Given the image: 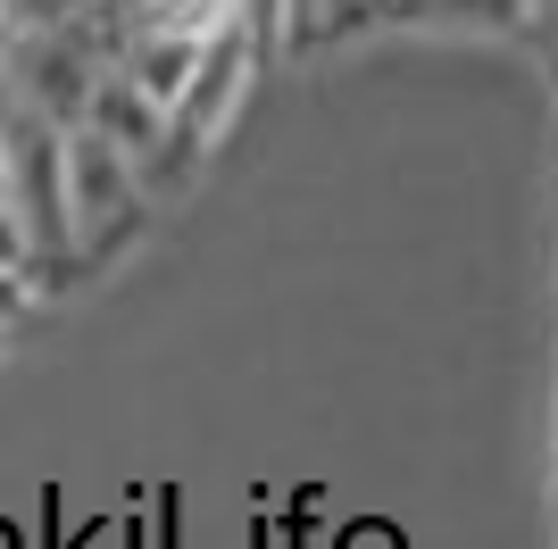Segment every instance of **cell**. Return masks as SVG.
Masks as SVG:
<instances>
[{
    "label": "cell",
    "instance_id": "obj_1",
    "mask_svg": "<svg viewBox=\"0 0 558 549\" xmlns=\"http://www.w3.org/2000/svg\"><path fill=\"white\" fill-rule=\"evenodd\" d=\"M0 150H9V208H17L25 242H34V283H75L84 251H75V217H68V125L25 117L0 100Z\"/></svg>",
    "mask_w": 558,
    "mask_h": 549
},
{
    "label": "cell",
    "instance_id": "obj_2",
    "mask_svg": "<svg viewBox=\"0 0 558 549\" xmlns=\"http://www.w3.org/2000/svg\"><path fill=\"white\" fill-rule=\"evenodd\" d=\"M100 68H109V9L93 0L59 25H25L0 50V100L25 117H50V125H84Z\"/></svg>",
    "mask_w": 558,
    "mask_h": 549
},
{
    "label": "cell",
    "instance_id": "obj_3",
    "mask_svg": "<svg viewBox=\"0 0 558 549\" xmlns=\"http://www.w3.org/2000/svg\"><path fill=\"white\" fill-rule=\"evenodd\" d=\"M150 183H142V167L117 150L100 125H68V217H75V251H84V267H109V258H125L142 242V225H150Z\"/></svg>",
    "mask_w": 558,
    "mask_h": 549
},
{
    "label": "cell",
    "instance_id": "obj_4",
    "mask_svg": "<svg viewBox=\"0 0 558 549\" xmlns=\"http://www.w3.org/2000/svg\"><path fill=\"white\" fill-rule=\"evenodd\" d=\"M258 68H276V59L242 34V17H226L209 42H201V59H192V84H184V100H175V125H184L201 150H217V142L242 125V109H251Z\"/></svg>",
    "mask_w": 558,
    "mask_h": 549
},
{
    "label": "cell",
    "instance_id": "obj_5",
    "mask_svg": "<svg viewBox=\"0 0 558 549\" xmlns=\"http://www.w3.org/2000/svg\"><path fill=\"white\" fill-rule=\"evenodd\" d=\"M84 125H100V134H109V142H117V150H125L134 167H150V159L167 150V142H175V109H167V100H150V91H142L134 75L117 68V59L100 68Z\"/></svg>",
    "mask_w": 558,
    "mask_h": 549
},
{
    "label": "cell",
    "instance_id": "obj_6",
    "mask_svg": "<svg viewBox=\"0 0 558 549\" xmlns=\"http://www.w3.org/2000/svg\"><path fill=\"white\" fill-rule=\"evenodd\" d=\"M384 17L442 25V34H525V25H534V0H392Z\"/></svg>",
    "mask_w": 558,
    "mask_h": 549
},
{
    "label": "cell",
    "instance_id": "obj_7",
    "mask_svg": "<svg viewBox=\"0 0 558 549\" xmlns=\"http://www.w3.org/2000/svg\"><path fill=\"white\" fill-rule=\"evenodd\" d=\"M384 25V0H308V42H350Z\"/></svg>",
    "mask_w": 558,
    "mask_h": 549
},
{
    "label": "cell",
    "instance_id": "obj_8",
    "mask_svg": "<svg viewBox=\"0 0 558 549\" xmlns=\"http://www.w3.org/2000/svg\"><path fill=\"white\" fill-rule=\"evenodd\" d=\"M134 17H150V25H175V34H217V25L233 17V0H142ZM117 25V17H109Z\"/></svg>",
    "mask_w": 558,
    "mask_h": 549
},
{
    "label": "cell",
    "instance_id": "obj_9",
    "mask_svg": "<svg viewBox=\"0 0 558 549\" xmlns=\"http://www.w3.org/2000/svg\"><path fill=\"white\" fill-rule=\"evenodd\" d=\"M34 308H43V283H34V267H0V342H9V333H17Z\"/></svg>",
    "mask_w": 558,
    "mask_h": 549
},
{
    "label": "cell",
    "instance_id": "obj_10",
    "mask_svg": "<svg viewBox=\"0 0 558 549\" xmlns=\"http://www.w3.org/2000/svg\"><path fill=\"white\" fill-rule=\"evenodd\" d=\"M0 9H9V25H59V17H75V9H93V0H0Z\"/></svg>",
    "mask_w": 558,
    "mask_h": 549
},
{
    "label": "cell",
    "instance_id": "obj_11",
    "mask_svg": "<svg viewBox=\"0 0 558 549\" xmlns=\"http://www.w3.org/2000/svg\"><path fill=\"white\" fill-rule=\"evenodd\" d=\"M0 267H34V242H25V225H17L9 200H0Z\"/></svg>",
    "mask_w": 558,
    "mask_h": 549
},
{
    "label": "cell",
    "instance_id": "obj_12",
    "mask_svg": "<svg viewBox=\"0 0 558 549\" xmlns=\"http://www.w3.org/2000/svg\"><path fill=\"white\" fill-rule=\"evenodd\" d=\"M100 9H109V17H134V9H142V0H100Z\"/></svg>",
    "mask_w": 558,
    "mask_h": 549
},
{
    "label": "cell",
    "instance_id": "obj_13",
    "mask_svg": "<svg viewBox=\"0 0 558 549\" xmlns=\"http://www.w3.org/2000/svg\"><path fill=\"white\" fill-rule=\"evenodd\" d=\"M9 42H17V25H9V9H0V50H9Z\"/></svg>",
    "mask_w": 558,
    "mask_h": 549
},
{
    "label": "cell",
    "instance_id": "obj_14",
    "mask_svg": "<svg viewBox=\"0 0 558 549\" xmlns=\"http://www.w3.org/2000/svg\"><path fill=\"white\" fill-rule=\"evenodd\" d=\"M0 200H9V150H0Z\"/></svg>",
    "mask_w": 558,
    "mask_h": 549
},
{
    "label": "cell",
    "instance_id": "obj_15",
    "mask_svg": "<svg viewBox=\"0 0 558 549\" xmlns=\"http://www.w3.org/2000/svg\"><path fill=\"white\" fill-rule=\"evenodd\" d=\"M550 475H558V441H550Z\"/></svg>",
    "mask_w": 558,
    "mask_h": 549
},
{
    "label": "cell",
    "instance_id": "obj_16",
    "mask_svg": "<svg viewBox=\"0 0 558 549\" xmlns=\"http://www.w3.org/2000/svg\"><path fill=\"white\" fill-rule=\"evenodd\" d=\"M384 9H392V0H384Z\"/></svg>",
    "mask_w": 558,
    "mask_h": 549
}]
</instances>
